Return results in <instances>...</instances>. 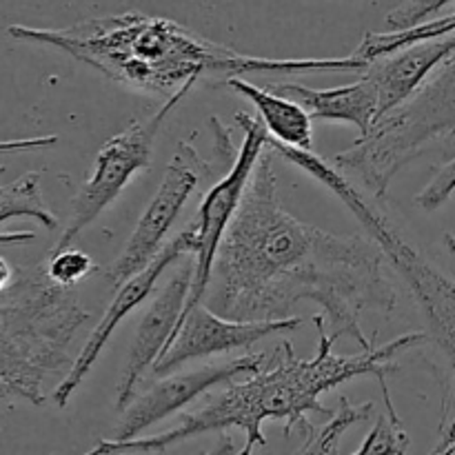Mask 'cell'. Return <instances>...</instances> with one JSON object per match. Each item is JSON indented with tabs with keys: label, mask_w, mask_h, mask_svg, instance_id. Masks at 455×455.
I'll list each match as a JSON object with an SVG mask.
<instances>
[{
	"label": "cell",
	"mask_w": 455,
	"mask_h": 455,
	"mask_svg": "<svg viewBox=\"0 0 455 455\" xmlns=\"http://www.w3.org/2000/svg\"><path fill=\"white\" fill-rule=\"evenodd\" d=\"M267 89L298 102L311 120L355 124L360 129V138L367 136L380 120V96L371 80L364 76L355 83L331 89H311L300 83H275Z\"/></svg>",
	"instance_id": "9a60e30c"
},
{
	"label": "cell",
	"mask_w": 455,
	"mask_h": 455,
	"mask_svg": "<svg viewBox=\"0 0 455 455\" xmlns=\"http://www.w3.org/2000/svg\"><path fill=\"white\" fill-rule=\"evenodd\" d=\"M238 451H235L234 447V438L231 435H225V438L218 443L216 449H212V451H204V453H198V455H235Z\"/></svg>",
	"instance_id": "d4e9b609"
},
{
	"label": "cell",
	"mask_w": 455,
	"mask_h": 455,
	"mask_svg": "<svg viewBox=\"0 0 455 455\" xmlns=\"http://www.w3.org/2000/svg\"><path fill=\"white\" fill-rule=\"evenodd\" d=\"M447 4V0H434V3H403L387 16L389 31H404L411 27L422 25L427 20H434Z\"/></svg>",
	"instance_id": "44dd1931"
},
{
	"label": "cell",
	"mask_w": 455,
	"mask_h": 455,
	"mask_svg": "<svg viewBox=\"0 0 455 455\" xmlns=\"http://www.w3.org/2000/svg\"><path fill=\"white\" fill-rule=\"evenodd\" d=\"M314 323L318 327V349L314 358H298L293 347L284 340L274 354L269 367L256 376H249L244 382H227L216 398L187 413L169 431L132 443L102 440L83 455L164 453L173 444H180L196 435L234 429V427L244 434V447L235 455H253L256 447H267V438L262 434V425L267 420H284V435H291L296 427L307 431L311 427V422L307 420L309 413H323V416L336 413L320 403L324 394L364 376L376 378L389 409L387 413L398 418V411L391 403L387 376L400 369L398 355L403 351L413 349L427 340L425 333H407L391 340L389 345L363 351L358 355H338L333 354L336 338L327 336L324 331V315H315Z\"/></svg>",
	"instance_id": "7a4b0ae2"
},
{
	"label": "cell",
	"mask_w": 455,
	"mask_h": 455,
	"mask_svg": "<svg viewBox=\"0 0 455 455\" xmlns=\"http://www.w3.org/2000/svg\"><path fill=\"white\" fill-rule=\"evenodd\" d=\"M209 173H212V167L196 151V147L187 145V142H180L176 147L164 167L158 191L147 204L145 213L129 235L120 256L105 269V278L114 287L120 289L127 280H132L156 260V256L163 251L164 238L180 216L182 207Z\"/></svg>",
	"instance_id": "9c48e42d"
},
{
	"label": "cell",
	"mask_w": 455,
	"mask_h": 455,
	"mask_svg": "<svg viewBox=\"0 0 455 455\" xmlns=\"http://www.w3.org/2000/svg\"><path fill=\"white\" fill-rule=\"evenodd\" d=\"M227 84L256 107L262 118V127L267 129L271 140L289 147V149L314 154L311 116L298 102L289 100L280 93H274L267 87H258V84L249 83L244 78H229Z\"/></svg>",
	"instance_id": "2e32d148"
},
{
	"label": "cell",
	"mask_w": 455,
	"mask_h": 455,
	"mask_svg": "<svg viewBox=\"0 0 455 455\" xmlns=\"http://www.w3.org/2000/svg\"><path fill=\"white\" fill-rule=\"evenodd\" d=\"M58 142V136H38V138H20V140H0V156L3 154H20V151L49 149Z\"/></svg>",
	"instance_id": "603a6c76"
},
{
	"label": "cell",
	"mask_w": 455,
	"mask_h": 455,
	"mask_svg": "<svg viewBox=\"0 0 455 455\" xmlns=\"http://www.w3.org/2000/svg\"><path fill=\"white\" fill-rule=\"evenodd\" d=\"M13 275H16V267H13L7 258L0 256V293L12 284Z\"/></svg>",
	"instance_id": "cb8c5ba5"
},
{
	"label": "cell",
	"mask_w": 455,
	"mask_h": 455,
	"mask_svg": "<svg viewBox=\"0 0 455 455\" xmlns=\"http://www.w3.org/2000/svg\"><path fill=\"white\" fill-rule=\"evenodd\" d=\"M431 455H455V449L453 447H443V444H438V447L431 451Z\"/></svg>",
	"instance_id": "484cf974"
},
{
	"label": "cell",
	"mask_w": 455,
	"mask_h": 455,
	"mask_svg": "<svg viewBox=\"0 0 455 455\" xmlns=\"http://www.w3.org/2000/svg\"><path fill=\"white\" fill-rule=\"evenodd\" d=\"M373 403L351 404L347 398H340V409L331 416L324 427H314L305 431V444L296 455H340V440L345 431L355 422L371 418Z\"/></svg>",
	"instance_id": "ac0fdd59"
},
{
	"label": "cell",
	"mask_w": 455,
	"mask_h": 455,
	"mask_svg": "<svg viewBox=\"0 0 455 455\" xmlns=\"http://www.w3.org/2000/svg\"><path fill=\"white\" fill-rule=\"evenodd\" d=\"M455 52V34L413 44L394 56L371 62L360 76L369 78L380 96V118L407 102L425 80Z\"/></svg>",
	"instance_id": "5bb4252c"
},
{
	"label": "cell",
	"mask_w": 455,
	"mask_h": 455,
	"mask_svg": "<svg viewBox=\"0 0 455 455\" xmlns=\"http://www.w3.org/2000/svg\"><path fill=\"white\" fill-rule=\"evenodd\" d=\"M235 123L244 132L243 145H240L227 176L218 180L203 196V203L198 207V220L194 222L196 235H198V249H196L194 256V283H191L189 300H187L180 323H178V331H180L187 315L194 309H198L204 298H207L220 244L225 240V234L229 229L231 220H234L235 212H238L240 200H243L244 189H247L249 180H251L253 169H256L258 160H260L262 151L267 149V142H269L267 129L262 127V123L253 120L251 116L235 114Z\"/></svg>",
	"instance_id": "ba28073f"
},
{
	"label": "cell",
	"mask_w": 455,
	"mask_h": 455,
	"mask_svg": "<svg viewBox=\"0 0 455 455\" xmlns=\"http://www.w3.org/2000/svg\"><path fill=\"white\" fill-rule=\"evenodd\" d=\"M13 218H31V220H38L44 229L58 227V218L49 212L43 200L38 172H29L18 180L0 187V227ZM34 231H9V234L0 231V247L34 243Z\"/></svg>",
	"instance_id": "e0dca14e"
},
{
	"label": "cell",
	"mask_w": 455,
	"mask_h": 455,
	"mask_svg": "<svg viewBox=\"0 0 455 455\" xmlns=\"http://www.w3.org/2000/svg\"><path fill=\"white\" fill-rule=\"evenodd\" d=\"M302 323H305V318H298V315L287 320H275V323H235V320L220 318L204 305H200L198 309L187 315L180 331L176 333V338L169 342L167 351L156 363L154 373L167 376L189 360L244 349V347L260 342L262 338L293 331V329L302 327Z\"/></svg>",
	"instance_id": "4fadbf2b"
},
{
	"label": "cell",
	"mask_w": 455,
	"mask_h": 455,
	"mask_svg": "<svg viewBox=\"0 0 455 455\" xmlns=\"http://www.w3.org/2000/svg\"><path fill=\"white\" fill-rule=\"evenodd\" d=\"M49 280L62 289H76L78 283L96 271V262L87 253L78 249H65V251L49 253V260L44 262Z\"/></svg>",
	"instance_id": "d6986e66"
},
{
	"label": "cell",
	"mask_w": 455,
	"mask_h": 455,
	"mask_svg": "<svg viewBox=\"0 0 455 455\" xmlns=\"http://www.w3.org/2000/svg\"><path fill=\"white\" fill-rule=\"evenodd\" d=\"M7 34L20 43L47 44L69 53L105 78L145 93L172 98L185 84L203 76L240 78L256 71L302 74L315 69L360 71L364 65L354 56L345 58H260L244 56L196 34L169 18L145 16L138 12L89 18L65 29L12 25Z\"/></svg>",
	"instance_id": "3957f363"
},
{
	"label": "cell",
	"mask_w": 455,
	"mask_h": 455,
	"mask_svg": "<svg viewBox=\"0 0 455 455\" xmlns=\"http://www.w3.org/2000/svg\"><path fill=\"white\" fill-rule=\"evenodd\" d=\"M194 84L196 83L185 84L180 92L167 98L164 105L156 114L147 116L142 120H133L132 124H127L123 132L116 133L114 138H109L102 145V149L96 156L92 173L83 182V187L76 194L74 203H71L69 220H67L65 231H62V235L56 240V244H53L49 253L71 249L74 240L102 212H107L118 200V196L127 189L132 178L151 167L156 136L160 133L169 114L185 100V96L191 92Z\"/></svg>",
	"instance_id": "52a82bcc"
},
{
	"label": "cell",
	"mask_w": 455,
	"mask_h": 455,
	"mask_svg": "<svg viewBox=\"0 0 455 455\" xmlns=\"http://www.w3.org/2000/svg\"><path fill=\"white\" fill-rule=\"evenodd\" d=\"M196 249H198L196 225H189L187 229H182L176 238H172L167 244H164L163 251L156 256V260L151 262L147 269H142L140 274L133 275L132 280H127V283L118 289L116 298L111 300L109 309L105 311V315H102L100 323L96 324V329L92 331V336L87 338V342H84V347L80 349V354L76 355L71 369L65 373V376H62V380L58 382V387L53 389L52 400L58 404V407L65 409L67 404H69L74 391L83 385L84 378L89 376V371L93 369V364L98 363L100 354L105 351L111 333L116 331V327H118V324L123 323V320L127 318V315L132 314L136 307H140L142 302L149 298V293L154 291V287H156V283H158L160 275H163L164 271L173 265V262L180 260V258L189 256V253H194L196 256Z\"/></svg>",
	"instance_id": "8fae6325"
},
{
	"label": "cell",
	"mask_w": 455,
	"mask_h": 455,
	"mask_svg": "<svg viewBox=\"0 0 455 455\" xmlns=\"http://www.w3.org/2000/svg\"><path fill=\"white\" fill-rule=\"evenodd\" d=\"M89 320L76 289L49 280L44 265L16 267L0 293V403H47L44 382L69 371V347Z\"/></svg>",
	"instance_id": "277c9868"
},
{
	"label": "cell",
	"mask_w": 455,
	"mask_h": 455,
	"mask_svg": "<svg viewBox=\"0 0 455 455\" xmlns=\"http://www.w3.org/2000/svg\"><path fill=\"white\" fill-rule=\"evenodd\" d=\"M311 178L323 182L327 189H331L347 207L351 209L355 218L363 222L367 234L373 243L382 249L387 262L403 275L404 283L411 289L427 324H429L431 338L438 342L440 349L449 358L455 380V283L451 278L435 269L431 262H427L416 249L404 243L403 235L394 229L389 218L382 216L363 194L354 187V182L347 180L333 164L318 163L311 172ZM443 434L440 443L455 447V403L447 407L443 422Z\"/></svg>",
	"instance_id": "8992f818"
},
{
	"label": "cell",
	"mask_w": 455,
	"mask_h": 455,
	"mask_svg": "<svg viewBox=\"0 0 455 455\" xmlns=\"http://www.w3.org/2000/svg\"><path fill=\"white\" fill-rule=\"evenodd\" d=\"M455 194V158L449 160L438 173L429 180V185L416 196V204L425 212H435L443 207L449 198Z\"/></svg>",
	"instance_id": "7402d4cb"
},
{
	"label": "cell",
	"mask_w": 455,
	"mask_h": 455,
	"mask_svg": "<svg viewBox=\"0 0 455 455\" xmlns=\"http://www.w3.org/2000/svg\"><path fill=\"white\" fill-rule=\"evenodd\" d=\"M191 283H194V260H187L178 267L176 274L167 280L163 291L156 296L147 314L142 315L140 327L129 349L127 364L123 369V378H120L118 400H116V409L120 413L133 403L147 371L156 367L160 355L167 351L169 342L176 336L178 323L189 300Z\"/></svg>",
	"instance_id": "7c38bea8"
},
{
	"label": "cell",
	"mask_w": 455,
	"mask_h": 455,
	"mask_svg": "<svg viewBox=\"0 0 455 455\" xmlns=\"http://www.w3.org/2000/svg\"><path fill=\"white\" fill-rule=\"evenodd\" d=\"M271 360H274V355L247 354L229 360V363L207 364V367H200L196 371L163 378L149 389L138 394L133 403L124 409L123 420L114 429L111 440L114 443H132L138 434L178 413L213 387L227 385L240 376H256L262 369L269 367Z\"/></svg>",
	"instance_id": "30bf717a"
},
{
	"label": "cell",
	"mask_w": 455,
	"mask_h": 455,
	"mask_svg": "<svg viewBox=\"0 0 455 455\" xmlns=\"http://www.w3.org/2000/svg\"><path fill=\"white\" fill-rule=\"evenodd\" d=\"M274 151H262L213 265L207 309L235 323L287 320L311 300L333 324L371 351L360 327L363 311L389 315L398 302L387 258L371 238L336 235L284 212Z\"/></svg>",
	"instance_id": "6da1fadb"
},
{
	"label": "cell",
	"mask_w": 455,
	"mask_h": 455,
	"mask_svg": "<svg viewBox=\"0 0 455 455\" xmlns=\"http://www.w3.org/2000/svg\"><path fill=\"white\" fill-rule=\"evenodd\" d=\"M409 435L403 420H394L385 413L376 420L373 429L364 438L363 447L354 455H407Z\"/></svg>",
	"instance_id": "ffe728a7"
},
{
	"label": "cell",
	"mask_w": 455,
	"mask_h": 455,
	"mask_svg": "<svg viewBox=\"0 0 455 455\" xmlns=\"http://www.w3.org/2000/svg\"><path fill=\"white\" fill-rule=\"evenodd\" d=\"M455 140V52L407 102L376 123L367 136L331 160L340 173L358 178L382 198L403 167L431 142Z\"/></svg>",
	"instance_id": "5b68a950"
}]
</instances>
